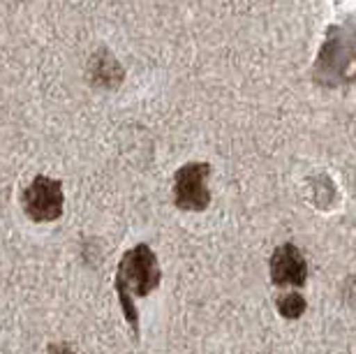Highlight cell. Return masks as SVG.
I'll list each match as a JSON object with an SVG mask.
<instances>
[{
  "mask_svg": "<svg viewBox=\"0 0 356 354\" xmlns=\"http://www.w3.org/2000/svg\"><path fill=\"white\" fill-rule=\"evenodd\" d=\"M305 308H308L305 296L298 292H287L277 299V313H280L284 320H298V317L305 313Z\"/></svg>",
  "mask_w": 356,
  "mask_h": 354,
  "instance_id": "5b68a950",
  "label": "cell"
},
{
  "mask_svg": "<svg viewBox=\"0 0 356 354\" xmlns=\"http://www.w3.org/2000/svg\"><path fill=\"white\" fill-rule=\"evenodd\" d=\"M49 354H74V350H72V345H51L49 348Z\"/></svg>",
  "mask_w": 356,
  "mask_h": 354,
  "instance_id": "8992f818",
  "label": "cell"
},
{
  "mask_svg": "<svg viewBox=\"0 0 356 354\" xmlns=\"http://www.w3.org/2000/svg\"><path fill=\"white\" fill-rule=\"evenodd\" d=\"M21 207L26 216L35 223H54L63 216L65 197H63V183L49 176H35L31 186L21 195Z\"/></svg>",
  "mask_w": 356,
  "mask_h": 354,
  "instance_id": "7a4b0ae2",
  "label": "cell"
},
{
  "mask_svg": "<svg viewBox=\"0 0 356 354\" xmlns=\"http://www.w3.org/2000/svg\"><path fill=\"white\" fill-rule=\"evenodd\" d=\"M160 280H162L160 262L146 243L134 246L132 250H127L123 255L116 273V292L134 338H139V315H137V306H134V299L137 296H148L160 285Z\"/></svg>",
  "mask_w": 356,
  "mask_h": 354,
  "instance_id": "6da1fadb",
  "label": "cell"
},
{
  "mask_svg": "<svg viewBox=\"0 0 356 354\" xmlns=\"http://www.w3.org/2000/svg\"><path fill=\"white\" fill-rule=\"evenodd\" d=\"M211 174V165L206 162H190L178 169L174 181V204L181 211H204L211 204V193L206 188V179Z\"/></svg>",
  "mask_w": 356,
  "mask_h": 354,
  "instance_id": "3957f363",
  "label": "cell"
},
{
  "mask_svg": "<svg viewBox=\"0 0 356 354\" xmlns=\"http://www.w3.org/2000/svg\"><path fill=\"white\" fill-rule=\"evenodd\" d=\"M308 278V262L294 243L277 246L270 255V280L277 287H303Z\"/></svg>",
  "mask_w": 356,
  "mask_h": 354,
  "instance_id": "277c9868",
  "label": "cell"
}]
</instances>
